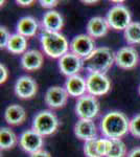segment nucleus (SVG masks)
<instances>
[{
	"label": "nucleus",
	"mask_w": 140,
	"mask_h": 157,
	"mask_svg": "<svg viewBox=\"0 0 140 157\" xmlns=\"http://www.w3.org/2000/svg\"><path fill=\"white\" fill-rule=\"evenodd\" d=\"M29 157H51V155L49 154V152L45 150H40L32 154H29Z\"/></svg>",
	"instance_id": "31"
},
{
	"label": "nucleus",
	"mask_w": 140,
	"mask_h": 157,
	"mask_svg": "<svg viewBox=\"0 0 140 157\" xmlns=\"http://www.w3.org/2000/svg\"><path fill=\"white\" fill-rule=\"evenodd\" d=\"M74 134L78 138L89 141L97 138V128L93 120H78L73 128Z\"/></svg>",
	"instance_id": "14"
},
{
	"label": "nucleus",
	"mask_w": 140,
	"mask_h": 157,
	"mask_svg": "<svg viewBox=\"0 0 140 157\" xmlns=\"http://www.w3.org/2000/svg\"><path fill=\"white\" fill-rule=\"evenodd\" d=\"M19 145L26 153L32 154L42 150V147L44 145V137L30 129L22 132L19 137Z\"/></svg>",
	"instance_id": "10"
},
{
	"label": "nucleus",
	"mask_w": 140,
	"mask_h": 157,
	"mask_svg": "<svg viewBox=\"0 0 140 157\" xmlns=\"http://www.w3.org/2000/svg\"><path fill=\"white\" fill-rule=\"evenodd\" d=\"M4 120L9 126L22 125L26 120V112L22 106L18 104H13L4 111Z\"/></svg>",
	"instance_id": "19"
},
{
	"label": "nucleus",
	"mask_w": 140,
	"mask_h": 157,
	"mask_svg": "<svg viewBox=\"0 0 140 157\" xmlns=\"http://www.w3.org/2000/svg\"><path fill=\"white\" fill-rule=\"evenodd\" d=\"M99 129L105 138L120 139L130 132V120L120 111H110L103 116Z\"/></svg>",
	"instance_id": "1"
},
{
	"label": "nucleus",
	"mask_w": 140,
	"mask_h": 157,
	"mask_svg": "<svg viewBox=\"0 0 140 157\" xmlns=\"http://www.w3.org/2000/svg\"><path fill=\"white\" fill-rule=\"evenodd\" d=\"M12 35L9 34V32L7 30L6 27L1 26L0 27V47L1 48H6L7 43L9 41V38Z\"/></svg>",
	"instance_id": "28"
},
{
	"label": "nucleus",
	"mask_w": 140,
	"mask_h": 157,
	"mask_svg": "<svg viewBox=\"0 0 140 157\" xmlns=\"http://www.w3.org/2000/svg\"><path fill=\"white\" fill-rule=\"evenodd\" d=\"M34 0H17L16 3L19 6H23V7H27V6H32L34 4Z\"/></svg>",
	"instance_id": "32"
},
{
	"label": "nucleus",
	"mask_w": 140,
	"mask_h": 157,
	"mask_svg": "<svg viewBox=\"0 0 140 157\" xmlns=\"http://www.w3.org/2000/svg\"><path fill=\"white\" fill-rule=\"evenodd\" d=\"M39 24L34 17H23L17 23V34L22 35L25 38L34 37L38 32Z\"/></svg>",
	"instance_id": "20"
},
{
	"label": "nucleus",
	"mask_w": 140,
	"mask_h": 157,
	"mask_svg": "<svg viewBox=\"0 0 140 157\" xmlns=\"http://www.w3.org/2000/svg\"><path fill=\"white\" fill-rule=\"evenodd\" d=\"M83 3L85 4H95V3H98L97 0H82Z\"/></svg>",
	"instance_id": "34"
},
{
	"label": "nucleus",
	"mask_w": 140,
	"mask_h": 157,
	"mask_svg": "<svg viewBox=\"0 0 140 157\" xmlns=\"http://www.w3.org/2000/svg\"><path fill=\"white\" fill-rule=\"evenodd\" d=\"M97 98L91 94H85L78 98L75 104V113L80 120H93L99 113Z\"/></svg>",
	"instance_id": "6"
},
{
	"label": "nucleus",
	"mask_w": 140,
	"mask_h": 157,
	"mask_svg": "<svg viewBox=\"0 0 140 157\" xmlns=\"http://www.w3.org/2000/svg\"><path fill=\"white\" fill-rule=\"evenodd\" d=\"M43 58L42 52H40L37 49H29L26 52H24L21 57V67L27 71H36L40 69L43 65Z\"/></svg>",
	"instance_id": "15"
},
{
	"label": "nucleus",
	"mask_w": 140,
	"mask_h": 157,
	"mask_svg": "<svg viewBox=\"0 0 140 157\" xmlns=\"http://www.w3.org/2000/svg\"><path fill=\"white\" fill-rule=\"evenodd\" d=\"M65 89L70 97L73 98H81L86 94L87 91V83L86 80L80 75H72L67 78L65 83Z\"/></svg>",
	"instance_id": "18"
},
{
	"label": "nucleus",
	"mask_w": 140,
	"mask_h": 157,
	"mask_svg": "<svg viewBox=\"0 0 140 157\" xmlns=\"http://www.w3.org/2000/svg\"><path fill=\"white\" fill-rule=\"evenodd\" d=\"M127 157H140V147H136V148L132 149L128 153Z\"/></svg>",
	"instance_id": "33"
},
{
	"label": "nucleus",
	"mask_w": 140,
	"mask_h": 157,
	"mask_svg": "<svg viewBox=\"0 0 140 157\" xmlns=\"http://www.w3.org/2000/svg\"><path fill=\"white\" fill-rule=\"evenodd\" d=\"M60 121L57 115L50 110H42L37 113L32 121V129L40 135L49 136L57 132Z\"/></svg>",
	"instance_id": "4"
},
{
	"label": "nucleus",
	"mask_w": 140,
	"mask_h": 157,
	"mask_svg": "<svg viewBox=\"0 0 140 157\" xmlns=\"http://www.w3.org/2000/svg\"><path fill=\"white\" fill-rule=\"evenodd\" d=\"M115 63V54L109 47H98L84 59V66L89 73H104L108 71Z\"/></svg>",
	"instance_id": "2"
},
{
	"label": "nucleus",
	"mask_w": 140,
	"mask_h": 157,
	"mask_svg": "<svg viewBox=\"0 0 140 157\" xmlns=\"http://www.w3.org/2000/svg\"><path fill=\"white\" fill-rule=\"evenodd\" d=\"M41 46L45 55L52 59H61L69 50V43L60 33L43 32L40 36Z\"/></svg>",
	"instance_id": "3"
},
{
	"label": "nucleus",
	"mask_w": 140,
	"mask_h": 157,
	"mask_svg": "<svg viewBox=\"0 0 140 157\" xmlns=\"http://www.w3.org/2000/svg\"><path fill=\"white\" fill-rule=\"evenodd\" d=\"M17 136L14 131L9 127H2L0 129V149L9 150L17 145Z\"/></svg>",
	"instance_id": "22"
},
{
	"label": "nucleus",
	"mask_w": 140,
	"mask_h": 157,
	"mask_svg": "<svg viewBox=\"0 0 140 157\" xmlns=\"http://www.w3.org/2000/svg\"><path fill=\"white\" fill-rule=\"evenodd\" d=\"M83 66L84 60L72 54L71 52H68L61 59H59V68H60L61 72L68 78L78 75Z\"/></svg>",
	"instance_id": "11"
},
{
	"label": "nucleus",
	"mask_w": 140,
	"mask_h": 157,
	"mask_svg": "<svg viewBox=\"0 0 140 157\" xmlns=\"http://www.w3.org/2000/svg\"><path fill=\"white\" fill-rule=\"evenodd\" d=\"M123 36L129 44H140V22H132L124 29Z\"/></svg>",
	"instance_id": "23"
},
{
	"label": "nucleus",
	"mask_w": 140,
	"mask_h": 157,
	"mask_svg": "<svg viewBox=\"0 0 140 157\" xmlns=\"http://www.w3.org/2000/svg\"><path fill=\"white\" fill-rule=\"evenodd\" d=\"M109 23L106 18L104 17H93L88 21L87 23V35H89L91 38L96 39V38H101L106 36L109 32Z\"/></svg>",
	"instance_id": "17"
},
{
	"label": "nucleus",
	"mask_w": 140,
	"mask_h": 157,
	"mask_svg": "<svg viewBox=\"0 0 140 157\" xmlns=\"http://www.w3.org/2000/svg\"><path fill=\"white\" fill-rule=\"evenodd\" d=\"M64 26L63 16L57 11H48L44 14L42 19L43 32L48 33H60Z\"/></svg>",
	"instance_id": "16"
},
{
	"label": "nucleus",
	"mask_w": 140,
	"mask_h": 157,
	"mask_svg": "<svg viewBox=\"0 0 140 157\" xmlns=\"http://www.w3.org/2000/svg\"><path fill=\"white\" fill-rule=\"evenodd\" d=\"M9 78V70L6 67V65H0V84H4Z\"/></svg>",
	"instance_id": "29"
},
{
	"label": "nucleus",
	"mask_w": 140,
	"mask_h": 157,
	"mask_svg": "<svg viewBox=\"0 0 140 157\" xmlns=\"http://www.w3.org/2000/svg\"><path fill=\"white\" fill-rule=\"evenodd\" d=\"M130 132L136 138H140V113L130 120Z\"/></svg>",
	"instance_id": "27"
},
{
	"label": "nucleus",
	"mask_w": 140,
	"mask_h": 157,
	"mask_svg": "<svg viewBox=\"0 0 140 157\" xmlns=\"http://www.w3.org/2000/svg\"><path fill=\"white\" fill-rule=\"evenodd\" d=\"M107 21L109 26L115 30H123L129 26L131 22V13L123 4H116L109 10L107 14Z\"/></svg>",
	"instance_id": "5"
},
{
	"label": "nucleus",
	"mask_w": 140,
	"mask_h": 157,
	"mask_svg": "<svg viewBox=\"0 0 140 157\" xmlns=\"http://www.w3.org/2000/svg\"><path fill=\"white\" fill-rule=\"evenodd\" d=\"M15 93L21 100H29L37 94L38 84L37 82L28 75H22L16 81L14 87Z\"/></svg>",
	"instance_id": "12"
},
{
	"label": "nucleus",
	"mask_w": 140,
	"mask_h": 157,
	"mask_svg": "<svg viewBox=\"0 0 140 157\" xmlns=\"http://www.w3.org/2000/svg\"><path fill=\"white\" fill-rule=\"evenodd\" d=\"M111 149L107 157H127V146L121 139H111Z\"/></svg>",
	"instance_id": "24"
},
{
	"label": "nucleus",
	"mask_w": 140,
	"mask_h": 157,
	"mask_svg": "<svg viewBox=\"0 0 140 157\" xmlns=\"http://www.w3.org/2000/svg\"><path fill=\"white\" fill-rule=\"evenodd\" d=\"M97 138L85 141L84 144V154L86 157H101L97 151Z\"/></svg>",
	"instance_id": "25"
},
{
	"label": "nucleus",
	"mask_w": 140,
	"mask_h": 157,
	"mask_svg": "<svg viewBox=\"0 0 140 157\" xmlns=\"http://www.w3.org/2000/svg\"><path fill=\"white\" fill-rule=\"evenodd\" d=\"M68 97L69 94L65 88L60 86H52L48 88L45 93V104L50 109H60L66 105Z\"/></svg>",
	"instance_id": "13"
},
{
	"label": "nucleus",
	"mask_w": 140,
	"mask_h": 157,
	"mask_svg": "<svg viewBox=\"0 0 140 157\" xmlns=\"http://www.w3.org/2000/svg\"><path fill=\"white\" fill-rule=\"evenodd\" d=\"M138 92H139V95H140V85H139V88H138Z\"/></svg>",
	"instance_id": "35"
},
{
	"label": "nucleus",
	"mask_w": 140,
	"mask_h": 157,
	"mask_svg": "<svg viewBox=\"0 0 140 157\" xmlns=\"http://www.w3.org/2000/svg\"><path fill=\"white\" fill-rule=\"evenodd\" d=\"M97 151L101 157H107L112 146L111 139L109 138H97Z\"/></svg>",
	"instance_id": "26"
},
{
	"label": "nucleus",
	"mask_w": 140,
	"mask_h": 157,
	"mask_svg": "<svg viewBox=\"0 0 140 157\" xmlns=\"http://www.w3.org/2000/svg\"><path fill=\"white\" fill-rule=\"evenodd\" d=\"M6 49L14 55H23L27 52V38L19 34H13L7 43Z\"/></svg>",
	"instance_id": "21"
},
{
	"label": "nucleus",
	"mask_w": 140,
	"mask_h": 157,
	"mask_svg": "<svg viewBox=\"0 0 140 157\" xmlns=\"http://www.w3.org/2000/svg\"><path fill=\"white\" fill-rule=\"evenodd\" d=\"M86 83L88 94L95 98L107 94L111 89V81L104 73H89Z\"/></svg>",
	"instance_id": "7"
},
{
	"label": "nucleus",
	"mask_w": 140,
	"mask_h": 157,
	"mask_svg": "<svg viewBox=\"0 0 140 157\" xmlns=\"http://www.w3.org/2000/svg\"><path fill=\"white\" fill-rule=\"evenodd\" d=\"M40 4L44 9H52V7H55L58 6L59 1L58 0H41Z\"/></svg>",
	"instance_id": "30"
},
{
	"label": "nucleus",
	"mask_w": 140,
	"mask_h": 157,
	"mask_svg": "<svg viewBox=\"0 0 140 157\" xmlns=\"http://www.w3.org/2000/svg\"><path fill=\"white\" fill-rule=\"evenodd\" d=\"M139 55L136 48L132 46H124L117 50L115 54V63L121 69H133L138 65Z\"/></svg>",
	"instance_id": "9"
},
{
	"label": "nucleus",
	"mask_w": 140,
	"mask_h": 157,
	"mask_svg": "<svg viewBox=\"0 0 140 157\" xmlns=\"http://www.w3.org/2000/svg\"><path fill=\"white\" fill-rule=\"evenodd\" d=\"M69 49L72 54H74L78 57L86 59L95 50V43L93 38H91L89 35L81 34L78 35L71 40Z\"/></svg>",
	"instance_id": "8"
}]
</instances>
